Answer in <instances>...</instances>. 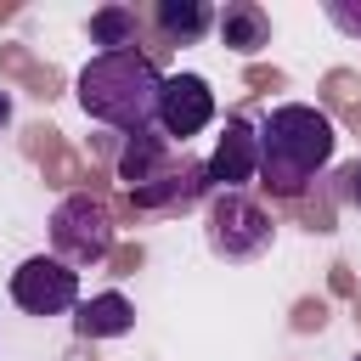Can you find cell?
Segmentation results:
<instances>
[{"mask_svg": "<svg viewBox=\"0 0 361 361\" xmlns=\"http://www.w3.org/2000/svg\"><path fill=\"white\" fill-rule=\"evenodd\" d=\"M254 135H259V180L276 197H299L338 152L333 118L310 102H276L271 113L254 118Z\"/></svg>", "mask_w": 361, "mask_h": 361, "instance_id": "1", "label": "cell"}, {"mask_svg": "<svg viewBox=\"0 0 361 361\" xmlns=\"http://www.w3.org/2000/svg\"><path fill=\"white\" fill-rule=\"evenodd\" d=\"M158 90H164V68L147 51H96L73 79V102L85 107V118H96L118 135L152 130Z\"/></svg>", "mask_w": 361, "mask_h": 361, "instance_id": "2", "label": "cell"}, {"mask_svg": "<svg viewBox=\"0 0 361 361\" xmlns=\"http://www.w3.org/2000/svg\"><path fill=\"white\" fill-rule=\"evenodd\" d=\"M203 243H209L214 259L248 265V259H259V254L276 243V220H271V209H265L259 197H248V192H214V197H209V214H203Z\"/></svg>", "mask_w": 361, "mask_h": 361, "instance_id": "3", "label": "cell"}, {"mask_svg": "<svg viewBox=\"0 0 361 361\" xmlns=\"http://www.w3.org/2000/svg\"><path fill=\"white\" fill-rule=\"evenodd\" d=\"M51 254L62 265H102L113 254V214L102 197L90 192H68L56 209H51Z\"/></svg>", "mask_w": 361, "mask_h": 361, "instance_id": "4", "label": "cell"}, {"mask_svg": "<svg viewBox=\"0 0 361 361\" xmlns=\"http://www.w3.org/2000/svg\"><path fill=\"white\" fill-rule=\"evenodd\" d=\"M220 102H214V85L203 73H164V90H158V113H152V130L169 141V147H186L192 135H203L214 124Z\"/></svg>", "mask_w": 361, "mask_h": 361, "instance_id": "5", "label": "cell"}, {"mask_svg": "<svg viewBox=\"0 0 361 361\" xmlns=\"http://www.w3.org/2000/svg\"><path fill=\"white\" fill-rule=\"evenodd\" d=\"M11 305L23 316H68L79 310V271L56 254H28L11 271Z\"/></svg>", "mask_w": 361, "mask_h": 361, "instance_id": "6", "label": "cell"}, {"mask_svg": "<svg viewBox=\"0 0 361 361\" xmlns=\"http://www.w3.org/2000/svg\"><path fill=\"white\" fill-rule=\"evenodd\" d=\"M209 192H248V180H259V135L248 113H231L214 135V152L203 158Z\"/></svg>", "mask_w": 361, "mask_h": 361, "instance_id": "7", "label": "cell"}, {"mask_svg": "<svg viewBox=\"0 0 361 361\" xmlns=\"http://www.w3.org/2000/svg\"><path fill=\"white\" fill-rule=\"evenodd\" d=\"M209 192V175H203V158H186V147L147 180V186H135L130 197H135V209H152V214H169V209H186V203H197Z\"/></svg>", "mask_w": 361, "mask_h": 361, "instance_id": "8", "label": "cell"}, {"mask_svg": "<svg viewBox=\"0 0 361 361\" xmlns=\"http://www.w3.org/2000/svg\"><path fill=\"white\" fill-rule=\"evenodd\" d=\"M214 34H220L226 51L259 56L271 45V11L254 6V0H226V6H214Z\"/></svg>", "mask_w": 361, "mask_h": 361, "instance_id": "9", "label": "cell"}, {"mask_svg": "<svg viewBox=\"0 0 361 361\" xmlns=\"http://www.w3.org/2000/svg\"><path fill=\"white\" fill-rule=\"evenodd\" d=\"M130 327H135V305H130L124 293L107 288V293H96V299H79V316H73V333H79V338H90V344H96V338H124Z\"/></svg>", "mask_w": 361, "mask_h": 361, "instance_id": "10", "label": "cell"}, {"mask_svg": "<svg viewBox=\"0 0 361 361\" xmlns=\"http://www.w3.org/2000/svg\"><path fill=\"white\" fill-rule=\"evenodd\" d=\"M152 28H158L169 45H197V39L214 28V6H209V0H158V6H152Z\"/></svg>", "mask_w": 361, "mask_h": 361, "instance_id": "11", "label": "cell"}, {"mask_svg": "<svg viewBox=\"0 0 361 361\" xmlns=\"http://www.w3.org/2000/svg\"><path fill=\"white\" fill-rule=\"evenodd\" d=\"M169 158H175V147H169L158 130H141V135H124V147H118V164H113V169H118V180L135 192V186H147Z\"/></svg>", "mask_w": 361, "mask_h": 361, "instance_id": "12", "label": "cell"}, {"mask_svg": "<svg viewBox=\"0 0 361 361\" xmlns=\"http://www.w3.org/2000/svg\"><path fill=\"white\" fill-rule=\"evenodd\" d=\"M85 34H90V45H102V51H135V39H141V17H135V6H96L90 11V23H85Z\"/></svg>", "mask_w": 361, "mask_h": 361, "instance_id": "13", "label": "cell"}, {"mask_svg": "<svg viewBox=\"0 0 361 361\" xmlns=\"http://www.w3.org/2000/svg\"><path fill=\"white\" fill-rule=\"evenodd\" d=\"M322 17H327L338 34L361 39V0H322Z\"/></svg>", "mask_w": 361, "mask_h": 361, "instance_id": "14", "label": "cell"}, {"mask_svg": "<svg viewBox=\"0 0 361 361\" xmlns=\"http://www.w3.org/2000/svg\"><path fill=\"white\" fill-rule=\"evenodd\" d=\"M338 197H344V203L361 214V158H350V164L338 169Z\"/></svg>", "mask_w": 361, "mask_h": 361, "instance_id": "15", "label": "cell"}, {"mask_svg": "<svg viewBox=\"0 0 361 361\" xmlns=\"http://www.w3.org/2000/svg\"><path fill=\"white\" fill-rule=\"evenodd\" d=\"M11 107H17V102H11V90H0V130L11 124Z\"/></svg>", "mask_w": 361, "mask_h": 361, "instance_id": "16", "label": "cell"}, {"mask_svg": "<svg viewBox=\"0 0 361 361\" xmlns=\"http://www.w3.org/2000/svg\"><path fill=\"white\" fill-rule=\"evenodd\" d=\"M350 361H361V355H350Z\"/></svg>", "mask_w": 361, "mask_h": 361, "instance_id": "17", "label": "cell"}]
</instances>
